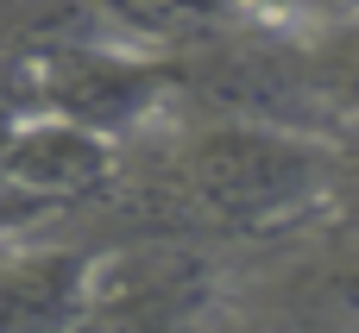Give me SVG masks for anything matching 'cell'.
<instances>
[{
  "mask_svg": "<svg viewBox=\"0 0 359 333\" xmlns=\"http://www.w3.org/2000/svg\"><path fill=\"white\" fill-rule=\"evenodd\" d=\"M120 176L145 183L151 227L196 239H271L328 220V132L183 101L120 145Z\"/></svg>",
  "mask_w": 359,
  "mask_h": 333,
  "instance_id": "1",
  "label": "cell"
},
{
  "mask_svg": "<svg viewBox=\"0 0 359 333\" xmlns=\"http://www.w3.org/2000/svg\"><path fill=\"white\" fill-rule=\"evenodd\" d=\"M227 271L215 239L145 227L120 246L88 252V302L82 327H189L221 309Z\"/></svg>",
  "mask_w": 359,
  "mask_h": 333,
  "instance_id": "2",
  "label": "cell"
},
{
  "mask_svg": "<svg viewBox=\"0 0 359 333\" xmlns=\"http://www.w3.org/2000/svg\"><path fill=\"white\" fill-rule=\"evenodd\" d=\"M38 76V107L63 113L114 145H133L139 132H151L170 107H177V69L158 50L120 44L107 31L95 38H69L44 57H32Z\"/></svg>",
  "mask_w": 359,
  "mask_h": 333,
  "instance_id": "3",
  "label": "cell"
},
{
  "mask_svg": "<svg viewBox=\"0 0 359 333\" xmlns=\"http://www.w3.org/2000/svg\"><path fill=\"white\" fill-rule=\"evenodd\" d=\"M0 176L19 183L38 208L50 214H76L95 201L120 195V145L63 120V113H32L13 126V139L0 145Z\"/></svg>",
  "mask_w": 359,
  "mask_h": 333,
  "instance_id": "4",
  "label": "cell"
},
{
  "mask_svg": "<svg viewBox=\"0 0 359 333\" xmlns=\"http://www.w3.org/2000/svg\"><path fill=\"white\" fill-rule=\"evenodd\" d=\"M88 302V246L13 239L0 258V333H69Z\"/></svg>",
  "mask_w": 359,
  "mask_h": 333,
  "instance_id": "5",
  "label": "cell"
},
{
  "mask_svg": "<svg viewBox=\"0 0 359 333\" xmlns=\"http://www.w3.org/2000/svg\"><path fill=\"white\" fill-rule=\"evenodd\" d=\"M88 13L101 19L107 38L139 44V50H158V57H183L196 44H215L233 25L265 19L252 0H88Z\"/></svg>",
  "mask_w": 359,
  "mask_h": 333,
  "instance_id": "6",
  "label": "cell"
},
{
  "mask_svg": "<svg viewBox=\"0 0 359 333\" xmlns=\"http://www.w3.org/2000/svg\"><path fill=\"white\" fill-rule=\"evenodd\" d=\"M265 315H290V321H353L359 327V239H341L328 252H309V258L284 264L278 271V302H265Z\"/></svg>",
  "mask_w": 359,
  "mask_h": 333,
  "instance_id": "7",
  "label": "cell"
},
{
  "mask_svg": "<svg viewBox=\"0 0 359 333\" xmlns=\"http://www.w3.org/2000/svg\"><path fill=\"white\" fill-rule=\"evenodd\" d=\"M297 63H303V82L334 126L359 120V6L303 19L297 25Z\"/></svg>",
  "mask_w": 359,
  "mask_h": 333,
  "instance_id": "8",
  "label": "cell"
},
{
  "mask_svg": "<svg viewBox=\"0 0 359 333\" xmlns=\"http://www.w3.org/2000/svg\"><path fill=\"white\" fill-rule=\"evenodd\" d=\"M101 19L88 0H0V57H44L69 38H95Z\"/></svg>",
  "mask_w": 359,
  "mask_h": 333,
  "instance_id": "9",
  "label": "cell"
},
{
  "mask_svg": "<svg viewBox=\"0 0 359 333\" xmlns=\"http://www.w3.org/2000/svg\"><path fill=\"white\" fill-rule=\"evenodd\" d=\"M328 220L359 227V120L328 132Z\"/></svg>",
  "mask_w": 359,
  "mask_h": 333,
  "instance_id": "10",
  "label": "cell"
},
{
  "mask_svg": "<svg viewBox=\"0 0 359 333\" xmlns=\"http://www.w3.org/2000/svg\"><path fill=\"white\" fill-rule=\"evenodd\" d=\"M32 113H38V76H32V63L25 57H0V145Z\"/></svg>",
  "mask_w": 359,
  "mask_h": 333,
  "instance_id": "11",
  "label": "cell"
},
{
  "mask_svg": "<svg viewBox=\"0 0 359 333\" xmlns=\"http://www.w3.org/2000/svg\"><path fill=\"white\" fill-rule=\"evenodd\" d=\"M50 220H57L50 208H38V201H32L19 183H6V176H0V239H25V233H44Z\"/></svg>",
  "mask_w": 359,
  "mask_h": 333,
  "instance_id": "12",
  "label": "cell"
},
{
  "mask_svg": "<svg viewBox=\"0 0 359 333\" xmlns=\"http://www.w3.org/2000/svg\"><path fill=\"white\" fill-rule=\"evenodd\" d=\"M265 19H284V25H303V19H322V13H341V6H359V0H252Z\"/></svg>",
  "mask_w": 359,
  "mask_h": 333,
  "instance_id": "13",
  "label": "cell"
},
{
  "mask_svg": "<svg viewBox=\"0 0 359 333\" xmlns=\"http://www.w3.org/2000/svg\"><path fill=\"white\" fill-rule=\"evenodd\" d=\"M6 246H13V239H0V258H6Z\"/></svg>",
  "mask_w": 359,
  "mask_h": 333,
  "instance_id": "14",
  "label": "cell"
}]
</instances>
